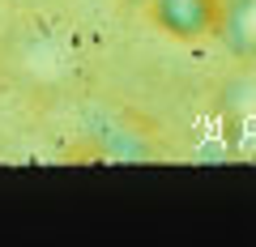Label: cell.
I'll use <instances>...</instances> for the list:
<instances>
[{
  "mask_svg": "<svg viewBox=\"0 0 256 247\" xmlns=\"http://www.w3.org/2000/svg\"><path fill=\"white\" fill-rule=\"evenodd\" d=\"M150 13L175 38H205L218 30L222 0H150Z\"/></svg>",
  "mask_w": 256,
  "mask_h": 247,
  "instance_id": "obj_1",
  "label": "cell"
},
{
  "mask_svg": "<svg viewBox=\"0 0 256 247\" xmlns=\"http://www.w3.org/2000/svg\"><path fill=\"white\" fill-rule=\"evenodd\" d=\"M218 30L239 55H256V0H222Z\"/></svg>",
  "mask_w": 256,
  "mask_h": 247,
  "instance_id": "obj_2",
  "label": "cell"
}]
</instances>
